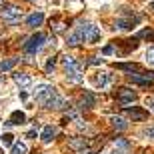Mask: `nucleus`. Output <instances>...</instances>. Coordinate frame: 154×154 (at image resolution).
Instances as JSON below:
<instances>
[{"instance_id":"f257e3e1","label":"nucleus","mask_w":154,"mask_h":154,"mask_svg":"<svg viewBox=\"0 0 154 154\" xmlns=\"http://www.w3.org/2000/svg\"><path fill=\"white\" fill-rule=\"evenodd\" d=\"M62 64H64V68H66V78L68 80H72V82H82L84 80V76H82V68H84L82 62H78L72 56H64Z\"/></svg>"},{"instance_id":"f03ea898","label":"nucleus","mask_w":154,"mask_h":154,"mask_svg":"<svg viewBox=\"0 0 154 154\" xmlns=\"http://www.w3.org/2000/svg\"><path fill=\"white\" fill-rule=\"evenodd\" d=\"M44 40H46V38H44V34H42V32H36V34H34V36H30L28 42L24 44V50L28 52V54H36V52L42 48Z\"/></svg>"},{"instance_id":"7ed1b4c3","label":"nucleus","mask_w":154,"mask_h":154,"mask_svg":"<svg viewBox=\"0 0 154 154\" xmlns=\"http://www.w3.org/2000/svg\"><path fill=\"white\" fill-rule=\"evenodd\" d=\"M0 16H2V20H4L6 24H18V22H20V18H22V10L16 8V6H10V8L4 10Z\"/></svg>"},{"instance_id":"20e7f679","label":"nucleus","mask_w":154,"mask_h":154,"mask_svg":"<svg viewBox=\"0 0 154 154\" xmlns=\"http://www.w3.org/2000/svg\"><path fill=\"white\" fill-rule=\"evenodd\" d=\"M44 106H46V108H56L58 110V108H64V106H66V100H64V96L56 90V88H54L52 94H50V98L46 100Z\"/></svg>"},{"instance_id":"39448f33","label":"nucleus","mask_w":154,"mask_h":154,"mask_svg":"<svg viewBox=\"0 0 154 154\" xmlns=\"http://www.w3.org/2000/svg\"><path fill=\"white\" fill-rule=\"evenodd\" d=\"M52 86H48V84H42V86H38L36 88V92H34V96H36V102H40L42 106L46 104V100L50 98V94H52Z\"/></svg>"},{"instance_id":"423d86ee","label":"nucleus","mask_w":154,"mask_h":154,"mask_svg":"<svg viewBox=\"0 0 154 154\" xmlns=\"http://www.w3.org/2000/svg\"><path fill=\"white\" fill-rule=\"evenodd\" d=\"M128 80H130V82H134V84H142V86H146V84H150V82L154 80V72H148V74L130 72V74H128Z\"/></svg>"},{"instance_id":"0eeeda50","label":"nucleus","mask_w":154,"mask_h":154,"mask_svg":"<svg viewBox=\"0 0 154 154\" xmlns=\"http://www.w3.org/2000/svg\"><path fill=\"white\" fill-rule=\"evenodd\" d=\"M136 100V92L130 88H120L118 90V102L120 104H132Z\"/></svg>"},{"instance_id":"6e6552de","label":"nucleus","mask_w":154,"mask_h":154,"mask_svg":"<svg viewBox=\"0 0 154 154\" xmlns=\"http://www.w3.org/2000/svg\"><path fill=\"white\" fill-rule=\"evenodd\" d=\"M92 82H94V86H98V88H106V86L112 82V74H110V72H98V74L92 78Z\"/></svg>"},{"instance_id":"1a4fd4ad","label":"nucleus","mask_w":154,"mask_h":154,"mask_svg":"<svg viewBox=\"0 0 154 154\" xmlns=\"http://www.w3.org/2000/svg\"><path fill=\"white\" fill-rule=\"evenodd\" d=\"M126 112H128V116H130L132 120H138V122H142V120L148 118V112L142 108H138V106H132V108H126Z\"/></svg>"},{"instance_id":"9d476101","label":"nucleus","mask_w":154,"mask_h":154,"mask_svg":"<svg viewBox=\"0 0 154 154\" xmlns=\"http://www.w3.org/2000/svg\"><path fill=\"white\" fill-rule=\"evenodd\" d=\"M98 40H100V28L94 26V24H88V30H86V42L96 44Z\"/></svg>"},{"instance_id":"9b49d317","label":"nucleus","mask_w":154,"mask_h":154,"mask_svg":"<svg viewBox=\"0 0 154 154\" xmlns=\"http://www.w3.org/2000/svg\"><path fill=\"white\" fill-rule=\"evenodd\" d=\"M54 136H56V128H54L52 124L44 126V128H42V132H40V140H42L44 144H48Z\"/></svg>"},{"instance_id":"f8f14e48","label":"nucleus","mask_w":154,"mask_h":154,"mask_svg":"<svg viewBox=\"0 0 154 154\" xmlns=\"http://www.w3.org/2000/svg\"><path fill=\"white\" fill-rule=\"evenodd\" d=\"M24 122H26V114H24V112H20V110H14V112L10 114V118H8V122H6V124L12 126V124H24Z\"/></svg>"},{"instance_id":"ddd939ff","label":"nucleus","mask_w":154,"mask_h":154,"mask_svg":"<svg viewBox=\"0 0 154 154\" xmlns=\"http://www.w3.org/2000/svg\"><path fill=\"white\" fill-rule=\"evenodd\" d=\"M42 20H44V14H42V12H34V14H30V16L26 18V24H28L30 28H36V26L42 24Z\"/></svg>"},{"instance_id":"4468645a","label":"nucleus","mask_w":154,"mask_h":154,"mask_svg":"<svg viewBox=\"0 0 154 154\" xmlns=\"http://www.w3.org/2000/svg\"><path fill=\"white\" fill-rule=\"evenodd\" d=\"M14 82H16L20 88H28V86L32 84V78H30L28 74H22V72H18V74H14Z\"/></svg>"},{"instance_id":"2eb2a0df","label":"nucleus","mask_w":154,"mask_h":154,"mask_svg":"<svg viewBox=\"0 0 154 154\" xmlns=\"http://www.w3.org/2000/svg\"><path fill=\"white\" fill-rule=\"evenodd\" d=\"M80 42H84V38L80 36L78 30H74V32H72V34H68V38H66V44H68V46H78Z\"/></svg>"},{"instance_id":"dca6fc26","label":"nucleus","mask_w":154,"mask_h":154,"mask_svg":"<svg viewBox=\"0 0 154 154\" xmlns=\"http://www.w3.org/2000/svg\"><path fill=\"white\" fill-rule=\"evenodd\" d=\"M134 22H138V16L126 18V20H118V22H116V26H118V28H122V30H130L132 26H134Z\"/></svg>"},{"instance_id":"f3484780","label":"nucleus","mask_w":154,"mask_h":154,"mask_svg":"<svg viewBox=\"0 0 154 154\" xmlns=\"http://www.w3.org/2000/svg\"><path fill=\"white\" fill-rule=\"evenodd\" d=\"M18 58H8V60H2L0 62V72H8V70H12L14 66H16Z\"/></svg>"},{"instance_id":"a211bd4d","label":"nucleus","mask_w":154,"mask_h":154,"mask_svg":"<svg viewBox=\"0 0 154 154\" xmlns=\"http://www.w3.org/2000/svg\"><path fill=\"white\" fill-rule=\"evenodd\" d=\"M110 122H112V126H114L116 130H126V128H128V122H126L124 118H120V116H114Z\"/></svg>"},{"instance_id":"6ab92c4d","label":"nucleus","mask_w":154,"mask_h":154,"mask_svg":"<svg viewBox=\"0 0 154 154\" xmlns=\"http://www.w3.org/2000/svg\"><path fill=\"white\" fill-rule=\"evenodd\" d=\"M92 104H94V96H92L90 92H86L84 96H82V106H86V108H90Z\"/></svg>"},{"instance_id":"aec40b11","label":"nucleus","mask_w":154,"mask_h":154,"mask_svg":"<svg viewBox=\"0 0 154 154\" xmlns=\"http://www.w3.org/2000/svg\"><path fill=\"white\" fill-rule=\"evenodd\" d=\"M12 154H26V144L16 142L14 146H12Z\"/></svg>"},{"instance_id":"412c9836","label":"nucleus","mask_w":154,"mask_h":154,"mask_svg":"<svg viewBox=\"0 0 154 154\" xmlns=\"http://www.w3.org/2000/svg\"><path fill=\"white\" fill-rule=\"evenodd\" d=\"M2 144L4 146H14V136H12L10 132H6L4 136H2Z\"/></svg>"},{"instance_id":"4be33fe9","label":"nucleus","mask_w":154,"mask_h":154,"mask_svg":"<svg viewBox=\"0 0 154 154\" xmlns=\"http://www.w3.org/2000/svg\"><path fill=\"white\" fill-rule=\"evenodd\" d=\"M142 136H148V138H154V126H148L142 130Z\"/></svg>"},{"instance_id":"5701e85b","label":"nucleus","mask_w":154,"mask_h":154,"mask_svg":"<svg viewBox=\"0 0 154 154\" xmlns=\"http://www.w3.org/2000/svg\"><path fill=\"white\" fill-rule=\"evenodd\" d=\"M146 60L154 64V46H152V48H148V50H146Z\"/></svg>"},{"instance_id":"b1692460","label":"nucleus","mask_w":154,"mask_h":154,"mask_svg":"<svg viewBox=\"0 0 154 154\" xmlns=\"http://www.w3.org/2000/svg\"><path fill=\"white\" fill-rule=\"evenodd\" d=\"M146 106H148V108L154 112V96H148V98H146Z\"/></svg>"},{"instance_id":"393cba45","label":"nucleus","mask_w":154,"mask_h":154,"mask_svg":"<svg viewBox=\"0 0 154 154\" xmlns=\"http://www.w3.org/2000/svg\"><path fill=\"white\" fill-rule=\"evenodd\" d=\"M112 52H114V48H112V46H104L102 54H104V56H108V54H112Z\"/></svg>"},{"instance_id":"a878e982","label":"nucleus","mask_w":154,"mask_h":154,"mask_svg":"<svg viewBox=\"0 0 154 154\" xmlns=\"http://www.w3.org/2000/svg\"><path fill=\"white\" fill-rule=\"evenodd\" d=\"M26 136H28V138H34L36 136V130H28V134H26Z\"/></svg>"},{"instance_id":"bb28decb","label":"nucleus","mask_w":154,"mask_h":154,"mask_svg":"<svg viewBox=\"0 0 154 154\" xmlns=\"http://www.w3.org/2000/svg\"><path fill=\"white\" fill-rule=\"evenodd\" d=\"M28 2H32V0H28Z\"/></svg>"},{"instance_id":"cd10ccee","label":"nucleus","mask_w":154,"mask_h":154,"mask_svg":"<svg viewBox=\"0 0 154 154\" xmlns=\"http://www.w3.org/2000/svg\"><path fill=\"white\" fill-rule=\"evenodd\" d=\"M0 152H2V150H0Z\"/></svg>"},{"instance_id":"c85d7f7f","label":"nucleus","mask_w":154,"mask_h":154,"mask_svg":"<svg viewBox=\"0 0 154 154\" xmlns=\"http://www.w3.org/2000/svg\"><path fill=\"white\" fill-rule=\"evenodd\" d=\"M152 8H154V6H152Z\"/></svg>"}]
</instances>
